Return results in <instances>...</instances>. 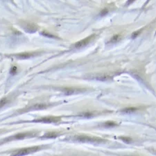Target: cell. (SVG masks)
<instances>
[{
  "label": "cell",
  "instance_id": "obj_17",
  "mask_svg": "<svg viewBox=\"0 0 156 156\" xmlns=\"http://www.w3.org/2000/svg\"><path fill=\"white\" fill-rule=\"evenodd\" d=\"M17 71H18V68H17V67L14 66L13 68H11V74H15L17 73Z\"/></svg>",
  "mask_w": 156,
  "mask_h": 156
},
{
  "label": "cell",
  "instance_id": "obj_4",
  "mask_svg": "<svg viewBox=\"0 0 156 156\" xmlns=\"http://www.w3.org/2000/svg\"><path fill=\"white\" fill-rule=\"evenodd\" d=\"M61 121V117H44L38 118L36 119H33L29 122H33V123H42V124H58Z\"/></svg>",
  "mask_w": 156,
  "mask_h": 156
},
{
  "label": "cell",
  "instance_id": "obj_16",
  "mask_svg": "<svg viewBox=\"0 0 156 156\" xmlns=\"http://www.w3.org/2000/svg\"><path fill=\"white\" fill-rule=\"evenodd\" d=\"M7 103H8V99H7L5 97L0 100V108L3 107L4 105H5Z\"/></svg>",
  "mask_w": 156,
  "mask_h": 156
},
{
  "label": "cell",
  "instance_id": "obj_8",
  "mask_svg": "<svg viewBox=\"0 0 156 156\" xmlns=\"http://www.w3.org/2000/svg\"><path fill=\"white\" fill-rule=\"evenodd\" d=\"M25 30L27 31V32H29V33H33V32H35V31H37V26L34 25V24H30V23H28L26 24V26L25 27Z\"/></svg>",
  "mask_w": 156,
  "mask_h": 156
},
{
  "label": "cell",
  "instance_id": "obj_21",
  "mask_svg": "<svg viewBox=\"0 0 156 156\" xmlns=\"http://www.w3.org/2000/svg\"><path fill=\"white\" fill-rule=\"evenodd\" d=\"M0 132H1V131H0Z\"/></svg>",
  "mask_w": 156,
  "mask_h": 156
},
{
  "label": "cell",
  "instance_id": "obj_19",
  "mask_svg": "<svg viewBox=\"0 0 156 156\" xmlns=\"http://www.w3.org/2000/svg\"><path fill=\"white\" fill-rule=\"evenodd\" d=\"M43 35H45V36H47V37H49V38H56L54 35H52L51 34H49V33H47L46 32H45V31H43V32L41 33Z\"/></svg>",
  "mask_w": 156,
  "mask_h": 156
},
{
  "label": "cell",
  "instance_id": "obj_22",
  "mask_svg": "<svg viewBox=\"0 0 156 156\" xmlns=\"http://www.w3.org/2000/svg\"><path fill=\"white\" fill-rule=\"evenodd\" d=\"M155 153H156V152H155Z\"/></svg>",
  "mask_w": 156,
  "mask_h": 156
},
{
  "label": "cell",
  "instance_id": "obj_12",
  "mask_svg": "<svg viewBox=\"0 0 156 156\" xmlns=\"http://www.w3.org/2000/svg\"><path fill=\"white\" fill-rule=\"evenodd\" d=\"M121 35L119 34H116L112 37V38L110 40V41L108 42L109 43H116L118 41H119L120 39H121Z\"/></svg>",
  "mask_w": 156,
  "mask_h": 156
},
{
  "label": "cell",
  "instance_id": "obj_15",
  "mask_svg": "<svg viewBox=\"0 0 156 156\" xmlns=\"http://www.w3.org/2000/svg\"><path fill=\"white\" fill-rule=\"evenodd\" d=\"M93 114L92 112H83L82 114L79 115V116L82 117H85V118H90V117H93Z\"/></svg>",
  "mask_w": 156,
  "mask_h": 156
},
{
  "label": "cell",
  "instance_id": "obj_11",
  "mask_svg": "<svg viewBox=\"0 0 156 156\" xmlns=\"http://www.w3.org/2000/svg\"><path fill=\"white\" fill-rule=\"evenodd\" d=\"M63 92L67 95H72V94H74L75 92H77L78 90H76V89L74 88H65L63 89Z\"/></svg>",
  "mask_w": 156,
  "mask_h": 156
},
{
  "label": "cell",
  "instance_id": "obj_13",
  "mask_svg": "<svg viewBox=\"0 0 156 156\" xmlns=\"http://www.w3.org/2000/svg\"><path fill=\"white\" fill-rule=\"evenodd\" d=\"M137 110H138L137 108L129 107V108H126L122 110V112H124V113H132V112H135Z\"/></svg>",
  "mask_w": 156,
  "mask_h": 156
},
{
  "label": "cell",
  "instance_id": "obj_2",
  "mask_svg": "<svg viewBox=\"0 0 156 156\" xmlns=\"http://www.w3.org/2000/svg\"><path fill=\"white\" fill-rule=\"evenodd\" d=\"M45 147V146H30V147L22 148L14 151L13 154L10 156H25L28 154H31V153L38 152V151L43 149Z\"/></svg>",
  "mask_w": 156,
  "mask_h": 156
},
{
  "label": "cell",
  "instance_id": "obj_3",
  "mask_svg": "<svg viewBox=\"0 0 156 156\" xmlns=\"http://www.w3.org/2000/svg\"><path fill=\"white\" fill-rule=\"evenodd\" d=\"M73 140L81 141V142H102V141H105L101 138H97V137H92L85 135H75L73 138Z\"/></svg>",
  "mask_w": 156,
  "mask_h": 156
},
{
  "label": "cell",
  "instance_id": "obj_18",
  "mask_svg": "<svg viewBox=\"0 0 156 156\" xmlns=\"http://www.w3.org/2000/svg\"><path fill=\"white\" fill-rule=\"evenodd\" d=\"M141 31V30H139V31H137L135 32H134L133 34H132V38H136L137 36H138V35H140V32Z\"/></svg>",
  "mask_w": 156,
  "mask_h": 156
},
{
  "label": "cell",
  "instance_id": "obj_6",
  "mask_svg": "<svg viewBox=\"0 0 156 156\" xmlns=\"http://www.w3.org/2000/svg\"><path fill=\"white\" fill-rule=\"evenodd\" d=\"M38 53L36 52H23L20 53V54H17L13 55V56L15 58H17L18 59H27L29 58L33 57L38 55Z\"/></svg>",
  "mask_w": 156,
  "mask_h": 156
},
{
  "label": "cell",
  "instance_id": "obj_10",
  "mask_svg": "<svg viewBox=\"0 0 156 156\" xmlns=\"http://www.w3.org/2000/svg\"><path fill=\"white\" fill-rule=\"evenodd\" d=\"M90 78H94V79H97V80H99V81H107V80H110L112 78L110 76H108V75H104V74H97L96 76H90Z\"/></svg>",
  "mask_w": 156,
  "mask_h": 156
},
{
  "label": "cell",
  "instance_id": "obj_9",
  "mask_svg": "<svg viewBox=\"0 0 156 156\" xmlns=\"http://www.w3.org/2000/svg\"><path fill=\"white\" fill-rule=\"evenodd\" d=\"M60 135V133H56V132H49V133H45L43 135L41 138H46V139H50V138H56L57 137Z\"/></svg>",
  "mask_w": 156,
  "mask_h": 156
},
{
  "label": "cell",
  "instance_id": "obj_5",
  "mask_svg": "<svg viewBox=\"0 0 156 156\" xmlns=\"http://www.w3.org/2000/svg\"><path fill=\"white\" fill-rule=\"evenodd\" d=\"M95 37H96L95 34L91 35H90V36L84 38V39L80 40V41L76 42L75 44H74V47L76 48V49H79V48H82V47L87 46L89 43L92 42L93 40H95Z\"/></svg>",
  "mask_w": 156,
  "mask_h": 156
},
{
  "label": "cell",
  "instance_id": "obj_14",
  "mask_svg": "<svg viewBox=\"0 0 156 156\" xmlns=\"http://www.w3.org/2000/svg\"><path fill=\"white\" fill-rule=\"evenodd\" d=\"M117 124L114 121H107L104 124V126L108 127V128H110V127H113V126H117Z\"/></svg>",
  "mask_w": 156,
  "mask_h": 156
},
{
  "label": "cell",
  "instance_id": "obj_7",
  "mask_svg": "<svg viewBox=\"0 0 156 156\" xmlns=\"http://www.w3.org/2000/svg\"><path fill=\"white\" fill-rule=\"evenodd\" d=\"M49 106H50V105L49 104H35L33 106H31L28 108H26L24 110H22L23 112H27V111H31V110H42V109H45L48 108Z\"/></svg>",
  "mask_w": 156,
  "mask_h": 156
},
{
  "label": "cell",
  "instance_id": "obj_20",
  "mask_svg": "<svg viewBox=\"0 0 156 156\" xmlns=\"http://www.w3.org/2000/svg\"><path fill=\"white\" fill-rule=\"evenodd\" d=\"M108 12V10H106V9H104V11H101V15H105V14H106Z\"/></svg>",
  "mask_w": 156,
  "mask_h": 156
},
{
  "label": "cell",
  "instance_id": "obj_1",
  "mask_svg": "<svg viewBox=\"0 0 156 156\" xmlns=\"http://www.w3.org/2000/svg\"><path fill=\"white\" fill-rule=\"evenodd\" d=\"M37 132H33V131H29V132H24V133H20L18 134H15L13 136L8 137L5 139H3L2 141H0V144H4L6 142H8L14 140H24V139L27 138H33V137L35 136Z\"/></svg>",
  "mask_w": 156,
  "mask_h": 156
}]
</instances>
